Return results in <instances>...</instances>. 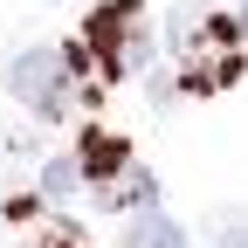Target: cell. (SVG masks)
Returning <instances> with one entry per match:
<instances>
[{"mask_svg": "<svg viewBox=\"0 0 248 248\" xmlns=\"http://www.w3.org/2000/svg\"><path fill=\"white\" fill-rule=\"evenodd\" d=\"M90 48H97L104 76H138L159 42L145 35V7L138 0H104L97 14H90Z\"/></svg>", "mask_w": 248, "mask_h": 248, "instance_id": "6da1fadb", "label": "cell"}, {"mask_svg": "<svg viewBox=\"0 0 248 248\" xmlns=\"http://www.w3.org/2000/svg\"><path fill=\"white\" fill-rule=\"evenodd\" d=\"M7 90H14V97L35 110V117H48V124H55L62 110L76 104L69 55H62V48H28V55H14V62H7Z\"/></svg>", "mask_w": 248, "mask_h": 248, "instance_id": "7a4b0ae2", "label": "cell"}, {"mask_svg": "<svg viewBox=\"0 0 248 248\" xmlns=\"http://www.w3.org/2000/svg\"><path fill=\"white\" fill-rule=\"evenodd\" d=\"M124 166H131V152H124V138H110V131H90V138H83V152H76V172H83L90 186L117 179Z\"/></svg>", "mask_w": 248, "mask_h": 248, "instance_id": "3957f363", "label": "cell"}, {"mask_svg": "<svg viewBox=\"0 0 248 248\" xmlns=\"http://www.w3.org/2000/svg\"><path fill=\"white\" fill-rule=\"evenodd\" d=\"M152 193H159V186H152V172L131 159L117 179H104V186H97V207H104V214H124V207H138V214H145V207H152Z\"/></svg>", "mask_w": 248, "mask_h": 248, "instance_id": "277c9868", "label": "cell"}, {"mask_svg": "<svg viewBox=\"0 0 248 248\" xmlns=\"http://www.w3.org/2000/svg\"><path fill=\"white\" fill-rule=\"evenodd\" d=\"M124 248H193V241H186V228H172V214L145 207L138 221H124Z\"/></svg>", "mask_w": 248, "mask_h": 248, "instance_id": "5b68a950", "label": "cell"}, {"mask_svg": "<svg viewBox=\"0 0 248 248\" xmlns=\"http://www.w3.org/2000/svg\"><path fill=\"white\" fill-rule=\"evenodd\" d=\"M76 186H83V172H76V159H48V166H42V193H48V200H69Z\"/></svg>", "mask_w": 248, "mask_h": 248, "instance_id": "8992f818", "label": "cell"}, {"mask_svg": "<svg viewBox=\"0 0 248 248\" xmlns=\"http://www.w3.org/2000/svg\"><path fill=\"white\" fill-rule=\"evenodd\" d=\"M221 248H248V228H228V234H221Z\"/></svg>", "mask_w": 248, "mask_h": 248, "instance_id": "52a82bcc", "label": "cell"}, {"mask_svg": "<svg viewBox=\"0 0 248 248\" xmlns=\"http://www.w3.org/2000/svg\"><path fill=\"white\" fill-rule=\"evenodd\" d=\"M42 248H69V234H48V241H42Z\"/></svg>", "mask_w": 248, "mask_h": 248, "instance_id": "ba28073f", "label": "cell"}, {"mask_svg": "<svg viewBox=\"0 0 248 248\" xmlns=\"http://www.w3.org/2000/svg\"><path fill=\"white\" fill-rule=\"evenodd\" d=\"M234 35H248V7H241V14H234Z\"/></svg>", "mask_w": 248, "mask_h": 248, "instance_id": "9c48e42d", "label": "cell"}]
</instances>
